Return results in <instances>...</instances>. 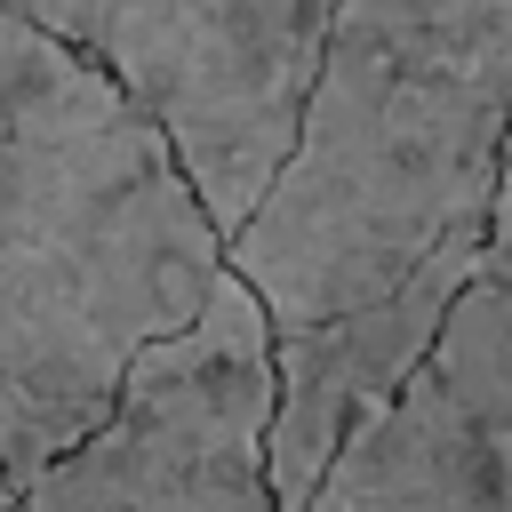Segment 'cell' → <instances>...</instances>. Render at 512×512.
<instances>
[{"mask_svg":"<svg viewBox=\"0 0 512 512\" xmlns=\"http://www.w3.org/2000/svg\"><path fill=\"white\" fill-rule=\"evenodd\" d=\"M224 248L168 128L0 0V464L16 496L120 408L152 344L208 312Z\"/></svg>","mask_w":512,"mask_h":512,"instance_id":"6da1fadb","label":"cell"},{"mask_svg":"<svg viewBox=\"0 0 512 512\" xmlns=\"http://www.w3.org/2000/svg\"><path fill=\"white\" fill-rule=\"evenodd\" d=\"M504 152L512 0H344L288 168L224 264L272 328L344 320L496 216Z\"/></svg>","mask_w":512,"mask_h":512,"instance_id":"7a4b0ae2","label":"cell"},{"mask_svg":"<svg viewBox=\"0 0 512 512\" xmlns=\"http://www.w3.org/2000/svg\"><path fill=\"white\" fill-rule=\"evenodd\" d=\"M104 64L176 144L224 240L288 168L320 40L344 0H8Z\"/></svg>","mask_w":512,"mask_h":512,"instance_id":"3957f363","label":"cell"},{"mask_svg":"<svg viewBox=\"0 0 512 512\" xmlns=\"http://www.w3.org/2000/svg\"><path fill=\"white\" fill-rule=\"evenodd\" d=\"M272 408V320L248 280L224 272L208 312L128 368L120 408L56 456L16 512H280L264 464Z\"/></svg>","mask_w":512,"mask_h":512,"instance_id":"277c9868","label":"cell"},{"mask_svg":"<svg viewBox=\"0 0 512 512\" xmlns=\"http://www.w3.org/2000/svg\"><path fill=\"white\" fill-rule=\"evenodd\" d=\"M304 512H512V152L488 256L416 384L336 456Z\"/></svg>","mask_w":512,"mask_h":512,"instance_id":"5b68a950","label":"cell"},{"mask_svg":"<svg viewBox=\"0 0 512 512\" xmlns=\"http://www.w3.org/2000/svg\"><path fill=\"white\" fill-rule=\"evenodd\" d=\"M488 256V224L456 232L440 256H424L392 296L320 320V328H272V360H280V408H272V496L280 512H304L320 496V480L336 472V456L416 384V368L432 360L456 296L472 288Z\"/></svg>","mask_w":512,"mask_h":512,"instance_id":"8992f818","label":"cell"},{"mask_svg":"<svg viewBox=\"0 0 512 512\" xmlns=\"http://www.w3.org/2000/svg\"><path fill=\"white\" fill-rule=\"evenodd\" d=\"M0 512H16V480H8V464H0Z\"/></svg>","mask_w":512,"mask_h":512,"instance_id":"52a82bcc","label":"cell"}]
</instances>
